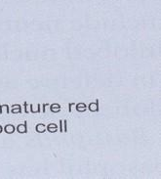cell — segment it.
<instances>
[{
  "mask_svg": "<svg viewBox=\"0 0 161 179\" xmlns=\"http://www.w3.org/2000/svg\"><path fill=\"white\" fill-rule=\"evenodd\" d=\"M47 106H49V104L47 103V104H43V106H42V112L43 113H45V111H46V107Z\"/></svg>",
  "mask_w": 161,
  "mask_h": 179,
  "instance_id": "9a60e30c",
  "label": "cell"
},
{
  "mask_svg": "<svg viewBox=\"0 0 161 179\" xmlns=\"http://www.w3.org/2000/svg\"><path fill=\"white\" fill-rule=\"evenodd\" d=\"M11 113L12 114H21L22 113V107L20 104H15L11 107Z\"/></svg>",
  "mask_w": 161,
  "mask_h": 179,
  "instance_id": "8992f818",
  "label": "cell"
},
{
  "mask_svg": "<svg viewBox=\"0 0 161 179\" xmlns=\"http://www.w3.org/2000/svg\"><path fill=\"white\" fill-rule=\"evenodd\" d=\"M2 131H3V127H2V125H0V133H2Z\"/></svg>",
  "mask_w": 161,
  "mask_h": 179,
  "instance_id": "2e32d148",
  "label": "cell"
},
{
  "mask_svg": "<svg viewBox=\"0 0 161 179\" xmlns=\"http://www.w3.org/2000/svg\"><path fill=\"white\" fill-rule=\"evenodd\" d=\"M3 113H6V114H9L10 113V107L8 106V105H1V114Z\"/></svg>",
  "mask_w": 161,
  "mask_h": 179,
  "instance_id": "30bf717a",
  "label": "cell"
},
{
  "mask_svg": "<svg viewBox=\"0 0 161 179\" xmlns=\"http://www.w3.org/2000/svg\"><path fill=\"white\" fill-rule=\"evenodd\" d=\"M24 113H26V114H28V113H30L28 105V103H26V102H24Z\"/></svg>",
  "mask_w": 161,
  "mask_h": 179,
  "instance_id": "8fae6325",
  "label": "cell"
},
{
  "mask_svg": "<svg viewBox=\"0 0 161 179\" xmlns=\"http://www.w3.org/2000/svg\"><path fill=\"white\" fill-rule=\"evenodd\" d=\"M59 124H60V125H58V126L60 127V132L62 133V132H64V129H62V120L59 122Z\"/></svg>",
  "mask_w": 161,
  "mask_h": 179,
  "instance_id": "4fadbf2b",
  "label": "cell"
},
{
  "mask_svg": "<svg viewBox=\"0 0 161 179\" xmlns=\"http://www.w3.org/2000/svg\"><path fill=\"white\" fill-rule=\"evenodd\" d=\"M0 114H1V106H0Z\"/></svg>",
  "mask_w": 161,
  "mask_h": 179,
  "instance_id": "e0dca14e",
  "label": "cell"
},
{
  "mask_svg": "<svg viewBox=\"0 0 161 179\" xmlns=\"http://www.w3.org/2000/svg\"><path fill=\"white\" fill-rule=\"evenodd\" d=\"M40 109H41V105L40 104H30V112L33 114L40 113Z\"/></svg>",
  "mask_w": 161,
  "mask_h": 179,
  "instance_id": "5b68a950",
  "label": "cell"
},
{
  "mask_svg": "<svg viewBox=\"0 0 161 179\" xmlns=\"http://www.w3.org/2000/svg\"><path fill=\"white\" fill-rule=\"evenodd\" d=\"M3 130L5 131L7 134H12V133L15 132L16 127L13 124H7V125H5V127L3 128Z\"/></svg>",
  "mask_w": 161,
  "mask_h": 179,
  "instance_id": "52a82bcc",
  "label": "cell"
},
{
  "mask_svg": "<svg viewBox=\"0 0 161 179\" xmlns=\"http://www.w3.org/2000/svg\"><path fill=\"white\" fill-rule=\"evenodd\" d=\"M75 110L78 113H84L87 110V105L83 102H80L78 104H75Z\"/></svg>",
  "mask_w": 161,
  "mask_h": 179,
  "instance_id": "277c9868",
  "label": "cell"
},
{
  "mask_svg": "<svg viewBox=\"0 0 161 179\" xmlns=\"http://www.w3.org/2000/svg\"><path fill=\"white\" fill-rule=\"evenodd\" d=\"M87 109L89 110L90 112H99V100H96V102H92L87 106Z\"/></svg>",
  "mask_w": 161,
  "mask_h": 179,
  "instance_id": "7a4b0ae2",
  "label": "cell"
},
{
  "mask_svg": "<svg viewBox=\"0 0 161 179\" xmlns=\"http://www.w3.org/2000/svg\"><path fill=\"white\" fill-rule=\"evenodd\" d=\"M50 106V110L52 113H59L61 112V105L58 104V103H54L52 105H49Z\"/></svg>",
  "mask_w": 161,
  "mask_h": 179,
  "instance_id": "ba28073f",
  "label": "cell"
},
{
  "mask_svg": "<svg viewBox=\"0 0 161 179\" xmlns=\"http://www.w3.org/2000/svg\"><path fill=\"white\" fill-rule=\"evenodd\" d=\"M26 124H28V122H24V124H21L18 125V126L16 127L17 132L20 134H24V133L28 132V126H26Z\"/></svg>",
  "mask_w": 161,
  "mask_h": 179,
  "instance_id": "6da1fadb",
  "label": "cell"
},
{
  "mask_svg": "<svg viewBox=\"0 0 161 179\" xmlns=\"http://www.w3.org/2000/svg\"><path fill=\"white\" fill-rule=\"evenodd\" d=\"M35 131L37 133H44L46 131V125L44 124H38L35 126Z\"/></svg>",
  "mask_w": 161,
  "mask_h": 179,
  "instance_id": "9c48e42d",
  "label": "cell"
},
{
  "mask_svg": "<svg viewBox=\"0 0 161 179\" xmlns=\"http://www.w3.org/2000/svg\"><path fill=\"white\" fill-rule=\"evenodd\" d=\"M75 106V103H70V104L68 105V112L69 113H71V111H72V107Z\"/></svg>",
  "mask_w": 161,
  "mask_h": 179,
  "instance_id": "5bb4252c",
  "label": "cell"
},
{
  "mask_svg": "<svg viewBox=\"0 0 161 179\" xmlns=\"http://www.w3.org/2000/svg\"><path fill=\"white\" fill-rule=\"evenodd\" d=\"M64 132H68V120H64Z\"/></svg>",
  "mask_w": 161,
  "mask_h": 179,
  "instance_id": "7c38bea8",
  "label": "cell"
},
{
  "mask_svg": "<svg viewBox=\"0 0 161 179\" xmlns=\"http://www.w3.org/2000/svg\"><path fill=\"white\" fill-rule=\"evenodd\" d=\"M58 129H59V126L56 124H54V122H51V124H49L46 126V130L50 133H56L58 131Z\"/></svg>",
  "mask_w": 161,
  "mask_h": 179,
  "instance_id": "3957f363",
  "label": "cell"
}]
</instances>
